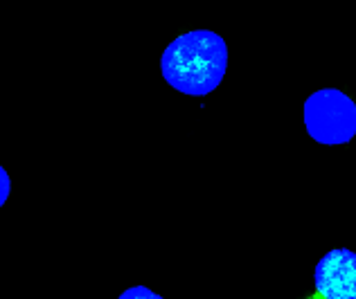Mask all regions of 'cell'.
<instances>
[{"instance_id":"cell-1","label":"cell","mask_w":356,"mask_h":299,"mask_svg":"<svg viewBox=\"0 0 356 299\" xmlns=\"http://www.w3.org/2000/svg\"><path fill=\"white\" fill-rule=\"evenodd\" d=\"M163 79L183 95L205 97L221 86L228 70V45L210 30L176 36L161 59Z\"/></svg>"},{"instance_id":"cell-2","label":"cell","mask_w":356,"mask_h":299,"mask_svg":"<svg viewBox=\"0 0 356 299\" xmlns=\"http://www.w3.org/2000/svg\"><path fill=\"white\" fill-rule=\"evenodd\" d=\"M305 126L318 144H348L356 135V104L343 90H316L305 101Z\"/></svg>"},{"instance_id":"cell-3","label":"cell","mask_w":356,"mask_h":299,"mask_svg":"<svg viewBox=\"0 0 356 299\" xmlns=\"http://www.w3.org/2000/svg\"><path fill=\"white\" fill-rule=\"evenodd\" d=\"M316 297L356 299V252L330 250L314 270Z\"/></svg>"},{"instance_id":"cell-4","label":"cell","mask_w":356,"mask_h":299,"mask_svg":"<svg viewBox=\"0 0 356 299\" xmlns=\"http://www.w3.org/2000/svg\"><path fill=\"white\" fill-rule=\"evenodd\" d=\"M163 295L154 293L152 288L147 286H136V288H129V291H124L120 295V299H161Z\"/></svg>"},{"instance_id":"cell-5","label":"cell","mask_w":356,"mask_h":299,"mask_svg":"<svg viewBox=\"0 0 356 299\" xmlns=\"http://www.w3.org/2000/svg\"><path fill=\"white\" fill-rule=\"evenodd\" d=\"M12 191V182H9V176H7V169L0 166V205L7 203V196Z\"/></svg>"}]
</instances>
